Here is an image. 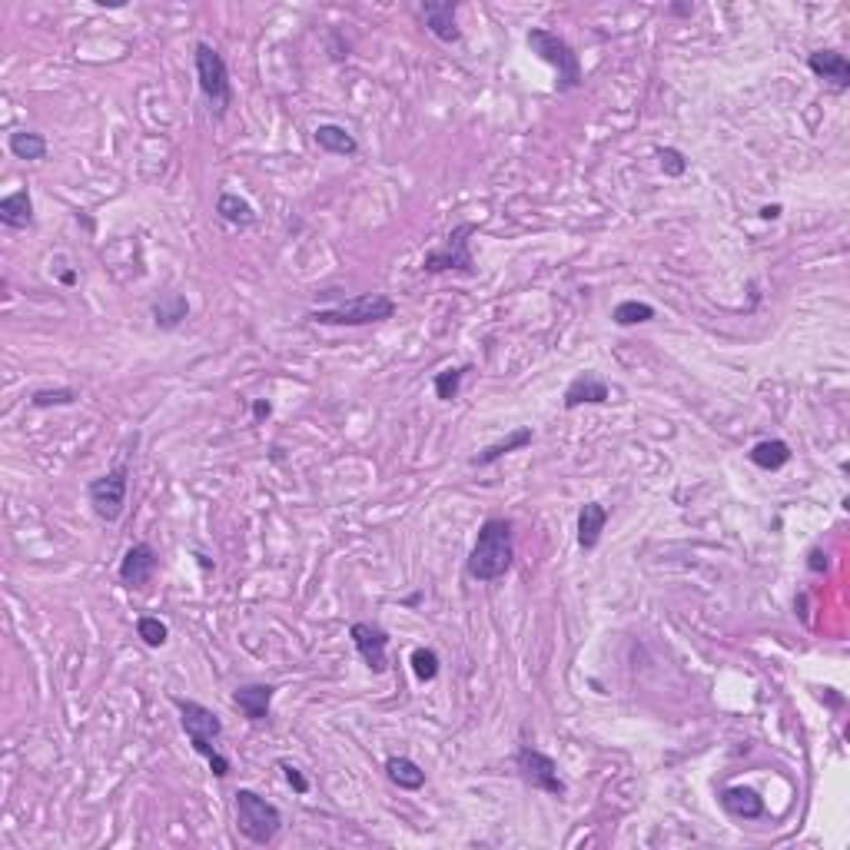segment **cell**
Returning a JSON list of instances; mask_svg holds the SVG:
<instances>
[{
  "label": "cell",
  "mask_w": 850,
  "mask_h": 850,
  "mask_svg": "<svg viewBox=\"0 0 850 850\" xmlns=\"http://www.w3.org/2000/svg\"><path fill=\"white\" fill-rule=\"evenodd\" d=\"M515 562V525L512 518L492 515L479 525V535H475V545L469 558H465V575L472 582L492 585L499 578L509 575V568Z\"/></svg>",
  "instance_id": "1"
},
{
  "label": "cell",
  "mask_w": 850,
  "mask_h": 850,
  "mask_svg": "<svg viewBox=\"0 0 850 850\" xmlns=\"http://www.w3.org/2000/svg\"><path fill=\"white\" fill-rule=\"evenodd\" d=\"M170 704L180 711V728L186 734V741H190V748L210 764V774L216 781H226L233 771V761L216 748L223 738V718L213 708H206V704L193 698H183V694H170Z\"/></svg>",
  "instance_id": "2"
},
{
  "label": "cell",
  "mask_w": 850,
  "mask_h": 850,
  "mask_svg": "<svg viewBox=\"0 0 850 850\" xmlns=\"http://www.w3.org/2000/svg\"><path fill=\"white\" fill-rule=\"evenodd\" d=\"M193 67H196V87L203 93L210 117L226 120V113L233 107V80H230V67H226L223 54L210 44V40H196Z\"/></svg>",
  "instance_id": "3"
},
{
  "label": "cell",
  "mask_w": 850,
  "mask_h": 850,
  "mask_svg": "<svg viewBox=\"0 0 850 850\" xmlns=\"http://www.w3.org/2000/svg\"><path fill=\"white\" fill-rule=\"evenodd\" d=\"M525 44L538 60H545V64L558 74L555 80L558 93H572L585 84L582 57H578V50L568 44L562 34H555V30H548V27H532L525 34Z\"/></svg>",
  "instance_id": "4"
},
{
  "label": "cell",
  "mask_w": 850,
  "mask_h": 850,
  "mask_svg": "<svg viewBox=\"0 0 850 850\" xmlns=\"http://www.w3.org/2000/svg\"><path fill=\"white\" fill-rule=\"evenodd\" d=\"M233 814H236V831L256 847H269L283 831V811L256 794L253 787H240L233 794Z\"/></svg>",
  "instance_id": "5"
},
{
  "label": "cell",
  "mask_w": 850,
  "mask_h": 850,
  "mask_svg": "<svg viewBox=\"0 0 850 850\" xmlns=\"http://www.w3.org/2000/svg\"><path fill=\"white\" fill-rule=\"evenodd\" d=\"M396 299L386 293H359L352 299H342L336 306L326 309H309L306 319L319 326H372V323H386V319L396 316Z\"/></svg>",
  "instance_id": "6"
},
{
  "label": "cell",
  "mask_w": 850,
  "mask_h": 850,
  "mask_svg": "<svg viewBox=\"0 0 850 850\" xmlns=\"http://www.w3.org/2000/svg\"><path fill=\"white\" fill-rule=\"evenodd\" d=\"M479 233V223L472 220H462L455 223L445 240L439 246H432L429 253L422 256L419 269L429 276H439V273H459V276H479V266H475V256H472V236Z\"/></svg>",
  "instance_id": "7"
},
{
  "label": "cell",
  "mask_w": 850,
  "mask_h": 850,
  "mask_svg": "<svg viewBox=\"0 0 850 850\" xmlns=\"http://www.w3.org/2000/svg\"><path fill=\"white\" fill-rule=\"evenodd\" d=\"M130 455L127 459L117 462L113 469H107L103 475H97V479L87 482V502L93 515L100 518V522H120L123 512H127V495H130Z\"/></svg>",
  "instance_id": "8"
},
{
  "label": "cell",
  "mask_w": 850,
  "mask_h": 850,
  "mask_svg": "<svg viewBox=\"0 0 850 850\" xmlns=\"http://www.w3.org/2000/svg\"><path fill=\"white\" fill-rule=\"evenodd\" d=\"M515 771L532 791H542L548 797H555V801H565L568 797V784H565V777L558 774V761L552 754L532 748V744H522V748L515 751Z\"/></svg>",
  "instance_id": "9"
},
{
  "label": "cell",
  "mask_w": 850,
  "mask_h": 850,
  "mask_svg": "<svg viewBox=\"0 0 850 850\" xmlns=\"http://www.w3.org/2000/svg\"><path fill=\"white\" fill-rule=\"evenodd\" d=\"M157 568H160L157 548H153L150 542H133L120 558L117 578L127 592H147V588L153 585V578H157Z\"/></svg>",
  "instance_id": "10"
},
{
  "label": "cell",
  "mask_w": 850,
  "mask_h": 850,
  "mask_svg": "<svg viewBox=\"0 0 850 850\" xmlns=\"http://www.w3.org/2000/svg\"><path fill=\"white\" fill-rule=\"evenodd\" d=\"M349 638L356 645L362 665H366L372 675H386L389 671V631L376 625V621H352L349 625Z\"/></svg>",
  "instance_id": "11"
},
{
  "label": "cell",
  "mask_w": 850,
  "mask_h": 850,
  "mask_svg": "<svg viewBox=\"0 0 850 850\" xmlns=\"http://www.w3.org/2000/svg\"><path fill=\"white\" fill-rule=\"evenodd\" d=\"M419 17L425 20L429 34L442 44H459L462 30H459V0H422L419 4Z\"/></svg>",
  "instance_id": "12"
},
{
  "label": "cell",
  "mask_w": 850,
  "mask_h": 850,
  "mask_svg": "<svg viewBox=\"0 0 850 850\" xmlns=\"http://www.w3.org/2000/svg\"><path fill=\"white\" fill-rule=\"evenodd\" d=\"M276 684H266V681H250V684H236L230 701L233 708L243 714L250 724H263L269 721V711H273V698H276Z\"/></svg>",
  "instance_id": "13"
},
{
  "label": "cell",
  "mask_w": 850,
  "mask_h": 850,
  "mask_svg": "<svg viewBox=\"0 0 850 850\" xmlns=\"http://www.w3.org/2000/svg\"><path fill=\"white\" fill-rule=\"evenodd\" d=\"M807 70H811L817 80H824L834 93L850 90V60L841 50H834V47L811 50V54H807Z\"/></svg>",
  "instance_id": "14"
},
{
  "label": "cell",
  "mask_w": 850,
  "mask_h": 850,
  "mask_svg": "<svg viewBox=\"0 0 850 850\" xmlns=\"http://www.w3.org/2000/svg\"><path fill=\"white\" fill-rule=\"evenodd\" d=\"M605 402H611V386L595 369L578 372V376L565 386V396H562L565 412H575L582 406H605Z\"/></svg>",
  "instance_id": "15"
},
{
  "label": "cell",
  "mask_w": 850,
  "mask_h": 850,
  "mask_svg": "<svg viewBox=\"0 0 850 850\" xmlns=\"http://www.w3.org/2000/svg\"><path fill=\"white\" fill-rule=\"evenodd\" d=\"M718 804L724 807V814L734 817V821H761V817L767 814L764 797L754 791V787H744V784L721 787Z\"/></svg>",
  "instance_id": "16"
},
{
  "label": "cell",
  "mask_w": 850,
  "mask_h": 850,
  "mask_svg": "<svg viewBox=\"0 0 850 850\" xmlns=\"http://www.w3.org/2000/svg\"><path fill=\"white\" fill-rule=\"evenodd\" d=\"M532 442H535V429H532V425H518V429H512L509 435H505V439L485 445L482 452H475L472 459H469V465H472V469H489V465H495L499 459H505V455H512V452H518V449H528Z\"/></svg>",
  "instance_id": "17"
},
{
  "label": "cell",
  "mask_w": 850,
  "mask_h": 850,
  "mask_svg": "<svg viewBox=\"0 0 850 850\" xmlns=\"http://www.w3.org/2000/svg\"><path fill=\"white\" fill-rule=\"evenodd\" d=\"M150 316H153V326L157 329L173 333V329H180L186 319H190V299H186L183 293H160L150 303Z\"/></svg>",
  "instance_id": "18"
},
{
  "label": "cell",
  "mask_w": 850,
  "mask_h": 850,
  "mask_svg": "<svg viewBox=\"0 0 850 850\" xmlns=\"http://www.w3.org/2000/svg\"><path fill=\"white\" fill-rule=\"evenodd\" d=\"M608 518H611L608 505H601V502H585L582 509H578V548H582V552H595L601 545V532H605Z\"/></svg>",
  "instance_id": "19"
},
{
  "label": "cell",
  "mask_w": 850,
  "mask_h": 850,
  "mask_svg": "<svg viewBox=\"0 0 850 850\" xmlns=\"http://www.w3.org/2000/svg\"><path fill=\"white\" fill-rule=\"evenodd\" d=\"M0 223L7 230H30L34 226V196H30L27 186H20V190L7 193L0 200Z\"/></svg>",
  "instance_id": "20"
},
{
  "label": "cell",
  "mask_w": 850,
  "mask_h": 850,
  "mask_svg": "<svg viewBox=\"0 0 850 850\" xmlns=\"http://www.w3.org/2000/svg\"><path fill=\"white\" fill-rule=\"evenodd\" d=\"M313 140L329 157H356L359 153V140L346 127H339V123H319L313 130Z\"/></svg>",
  "instance_id": "21"
},
{
  "label": "cell",
  "mask_w": 850,
  "mask_h": 850,
  "mask_svg": "<svg viewBox=\"0 0 850 850\" xmlns=\"http://www.w3.org/2000/svg\"><path fill=\"white\" fill-rule=\"evenodd\" d=\"M7 150H10V157H14V160L40 163V160H47L50 143H47L44 133H37V130H14L7 137Z\"/></svg>",
  "instance_id": "22"
},
{
  "label": "cell",
  "mask_w": 850,
  "mask_h": 850,
  "mask_svg": "<svg viewBox=\"0 0 850 850\" xmlns=\"http://www.w3.org/2000/svg\"><path fill=\"white\" fill-rule=\"evenodd\" d=\"M216 216H220L223 223H230V226H240V230L259 223V213L253 210V203L243 200L240 193H230V190L216 196Z\"/></svg>",
  "instance_id": "23"
},
{
  "label": "cell",
  "mask_w": 850,
  "mask_h": 850,
  "mask_svg": "<svg viewBox=\"0 0 850 850\" xmlns=\"http://www.w3.org/2000/svg\"><path fill=\"white\" fill-rule=\"evenodd\" d=\"M791 459H794V452H791V445H787L784 439H764L758 445H751V452H748V462L754 465V469H761V472L784 469V465Z\"/></svg>",
  "instance_id": "24"
},
{
  "label": "cell",
  "mask_w": 850,
  "mask_h": 850,
  "mask_svg": "<svg viewBox=\"0 0 850 850\" xmlns=\"http://www.w3.org/2000/svg\"><path fill=\"white\" fill-rule=\"evenodd\" d=\"M386 777L399 791H422L425 787V771L409 754H392V758H386Z\"/></svg>",
  "instance_id": "25"
},
{
  "label": "cell",
  "mask_w": 850,
  "mask_h": 850,
  "mask_svg": "<svg viewBox=\"0 0 850 850\" xmlns=\"http://www.w3.org/2000/svg\"><path fill=\"white\" fill-rule=\"evenodd\" d=\"M658 316V309L645 303V299H621V303L611 309V323L628 329V326H641V323H651Z\"/></svg>",
  "instance_id": "26"
},
{
  "label": "cell",
  "mask_w": 850,
  "mask_h": 850,
  "mask_svg": "<svg viewBox=\"0 0 850 850\" xmlns=\"http://www.w3.org/2000/svg\"><path fill=\"white\" fill-rule=\"evenodd\" d=\"M465 372H472V362H465V366H449V369L435 372V379H432L435 399H439V402H455V399H459Z\"/></svg>",
  "instance_id": "27"
},
{
  "label": "cell",
  "mask_w": 850,
  "mask_h": 850,
  "mask_svg": "<svg viewBox=\"0 0 850 850\" xmlns=\"http://www.w3.org/2000/svg\"><path fill=\"white\" fill-rule=\"evenodd\" d=\"M80 392L74 386H57V389H37L30 396V409H64V406H77Z\"/></svg>",
  "instance_id": "28"
},
{
  "label": "cell",
  "mask_w": 850,
  "mask_h": 850,
  "mask_svg": "<svg viewBox=\"0 0 850 850\" xmlns=\"http://www.w3.org/2000/svg\"><path fill=\"white\" fill-rule=\"evenodd\" d=\"M409 665H412V675H416V681H422V684H432L435 678H439V671H442L439 655H435L432 648H425V645L412 648Z\"/></svg>",
  "instance_id": "29"
},
{
  "label": "cell",
  "mask_w": 850,
  "mask_h": 850,
  "mask_svg": "<svg viewBox=\"0 0 850 850\" xmlns=\"http://www.w3.org/2000/svg\"><path fill=\"white\" fill-rule=\"evenodd\" d=\"M137 638L147 648H163L170 641V628H167V621H160L157 615H140L137 618Z\"/></svg>",
  "instance_id": "30"
},
{
  "label": "cell",
  "mask_w": 850,
  "mask_h": 850,
  "mask_svg": "<svg viewBox=\"0 0 850 850\" xmlns=\"http://www.w3.org/2000/svg\"><path fill=\"white\" fill-rule=\"evenodd\" d=\"M655 160H658L661 173L671 176V180H678V176L688 173V157H684L678 147H658V150H655Z\"/></svg>",
  "instance_id": "31"
},
{
  "label": "cell",
  "mask_w": 850,
  "mask_h": 850,
  "mask_svg": "<svg viewBox=\"0 0 850 850\" xmlns=\"http://www.w3.org/2000/svg\"><path fill=\"white\" fill-rule=\"evenodd\" d=\"M276 767H279V771H283V777H286V784H289V787H293V791H296V794H309V787H313V784H309V777H306L303 771H299V767H296L293 761H286V758H279V761H276Z\"/></svg>",
  "instance_id": "32"
},
{
  "label": "cell",
  "mask_w": 850,
  "mask_h": 850,
  "mask_svg": "<svg viewBox=\"0 0 850 850\" xmlns=\"http://www.w3.org/2000/svg\"><path fill=\"white\" fill-rule=\"evenodd\" d=\"M804 565H807V572H811V575H824L827 568H831V555H827L821 545H814V548H807V562Z\"/></svg>",
  "instance_id": "33"
},
{
  "label": "cell",
  "mask_w": 850,
  "mask_h": 850,
  "mask_svg": "<svg viewBox=\"0 0 850 850\" xmlns=\"http://www.w3.org/2000/svg\"><path fill=\"white\" fill-rule=\"evenodd\" d=\"M273 416V402L269 399H256L253 402V422H263V419H269Z\"/></svg>",
  "instance_id": "34"
},
{
  "label": "cell",
  "mask_w": 850,
  "mask_h": 850,
  "mask_svg": "<svg viewBox=\"0 0 850 850\" xmlns=\"http://www.w3.org/2000/svg\"><path fill=\"white\" fill-rule=\"evenodd\" d=\"M758 213H761V220H777V216H781V203H764Z\"/></svg>",
  "instance_id": "35"
},
{
  "label": "cell",
  "mask_w": 850,
  "mask_h": 850,
  "mask_svg": "<svg viewBox=\"0 0 850 850\" xmlns=\"http://www.w3.org/2000/svg\"><path fill=\"white\" fill-rule=\"evenodd\" d=\"M668 14H671V17H691V14H694V4H668Z\"/></svg>",
  "instance_id": "36"
},
{
  "label": "cell",
  "mask_w": 850,
  "mask_h": 850,
  "mask_svg": "<svg viewBox=\"0 0 850 850\" xmlns=\"http://www.w3.org/2000/svg\"><path fill=\"white\" fill-rule=\"evenodd\" d=\"M77 279H80L77 269H60V283L64 286H77Z\"/></svg>",
  "instance_id": "37"
}]
</instances>
